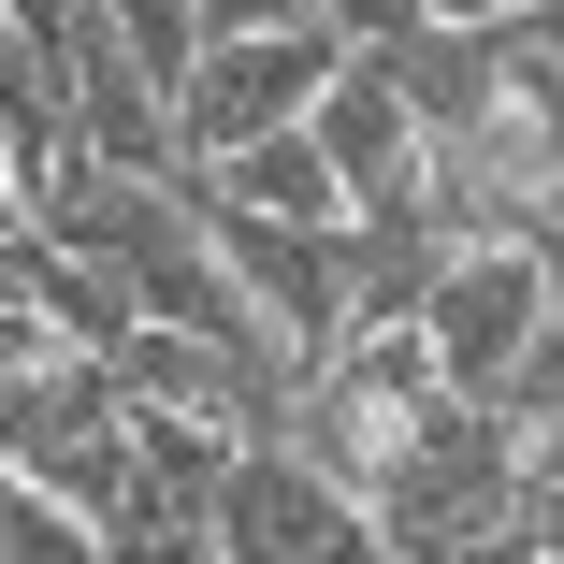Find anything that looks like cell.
<instances>
[{
	"label": "cell",
	"instance_id": "cell-3",
	"mask_svg": "<svg viewBox=\"0 0 564 564\" xmlns=\"http://www.w3.org/2000/svg\"><path fill=\"white\" fill-rule=\"evenodd\" d=\"M203 535H217V564H362V492H333L290 434H232V464H217V492H203Z\"/></svg>",
	"mask_w": 564,
	"mask_h": 564
},
{
	"label": "cell",
	"instance_id": "cell-15",
	"mask_svg": "<svg viewBox=\"0 0 564 564\" xmlns=\"http://www.w3.org/2000/svg\"><path fill=\"white\" fill-rule=\"evenodd\" d=\"M521 247H535V290L564 304V217H521Z\"/></svg>",
	"mask_w": 564,
	"mask_h": 564
},
{
	"label": "cell",
	"instance_id": "cell-7",
	"mask_svg": "<svg viewBox=\"0 0 564 564\" xmlns=\"http://www.w3.org/2000/svg\"><path fill=\"white\" fill-rule=\"evenodd\" d=\"M217 203H247V217H304V232H333L348 217V188H333V160H318V131L304 117H275V131H247V145H217V160H188Z\"/></svg>",
	"mask_w": 564,
	"mask_h": 564
},
{
	"label": "cell",
	"instance_id": "cell-11",
	"mask_svg": "<svg viewBox=\"0 0 564 564\" xmlns=\"http://www.w3.org/2000/svg\"><path fill=\"white\" fill-rule=\"evenodd\" d=\"M101 30H117V44L145 58V87L174 101V73L203 58V0H101Z\"/></svg>",
	"mask_w": 564,
	"mask_h": 564
},
{
	"label": "cell",
	"instance_id": "cell-13",
	"mask_svg": "<svg viewBox=\"0 0 564 564\" xmlns=\"http://www.w3.org/2000/svg\"><path fill=\"white\" fill-rule=\"evenodd\" d=\"M448 564H550V535H535V521H492V535H464Z\"/></svg>",
	"mask_w": 564,
	"mask_h": 564
},
{
	"label": "cell",
	"instance_id": "cell-4",
	"mask_svg": "<svg viewBox=\"0 0 564 564\" xmlns=\"http://www.w3.org/2000/svg\"><path fill=\"white\" fill-rule=\"evenodd\" d=\"M333 58H348V44L304 30V15H275V30H203V58L174 73V160H217V145H247V131L304 117Z\"/></svg>",
	"mask_w": 564,
	"mask_h": 564
},
{
	"label": "cell",
	"instance_id": "cell-17",
	"mask_svg": "<svg viewBox=\"0 0 564 564\" xmlns=\"http://www.w3.org/2000/svg\"><path fill=\"white\" fill-rule=\"evenodd\" d=\"M15 217H30V188H15V145H0V232H15Z\"/></svg>",
	"mask_w": 564,
	"mask_h": 564
},
{
	"label": "cell",
	"instance_id": "cell-14",
	"mask_svg": "<svg viewBox=\"0 0 564 564\" xmlns=\"http://www.w3.org/2000/svg\"><path fill=\"white\" fill-rule=\"evenodd\" d=\"M521 492H564V405H550V420L521 434Z\"/></svg>",
	"mask_w": 564,
	"mask_h": 564
},
{
	"label": "cell",
	"instance_id": "cell-6",
	"mask_svg": "<svg viewBox=\"0 0 564 564\" xmlns=\"http://www.w3.org/2000/svg\"><path fill=\"white\" fill-rule=\"evenodd\" d=\"M304 131H318L333 188H348V217H362V203H405V188H420V145H434V131L405 117V87H391V58H377V44H348V58L318 73Z\"/></svg>",
	"mask_w": 564,
	"mask_h": 564
},
{
	"label": "cell",
	"instance_id": "cell-18",
	"mask_svg": "<svg viewBox=\"0 0 564 564\" xmlns=\"http://www.w3.org/2000/svg\"><path fill=\"white\" fill-rule=\"evenodd\" d=\"M362 564H391V550H377V535H362Z\"/></svg>",
	"mask_w": 564,
	"mask_h": 564
},
{
	"label": "cell",
	"instance_id": "cell-5",
	"mask_svg": "<svg viewBox=\"0 0 564 564\" xmlns=\"http://www.w3.org/2000/svg\"><path fill=\"white\" fill-rule=\"evenodd\" d=\"M535 247L521 232H492V247H448L434 261V290H420V348H434V377L448 391H492V362L535 333Z\"/></svg>",
	"mask_w": 564,
	"mask_h": 564
},
{
	"label": "cell",
	"instance_id": "cell-9",
	"mask_svg": "<svg viewBox=\"0 0 564 564\" xmlns=\"http://www.w3.org/2000/svg\"><path fill=\"white\" fill-rule=\"evenodd\" d=\"M0 564H101V521L30 492V478H0Z\"/></svg>",
	"mask_w": 564,
	"mask_h": 564
},
{
	"label": "cell",
	"instance_id": "cell-1",
	"mask_svg": "<svg viewBox=\"0 0 564 564\" xmlns=\"http://www.w3.org/2000/svg\"><path fill=\"white\" fill-rule=\"evenodd\" d=\"M362 521H377V550H391V564H448L464 535L521 521V434H507L478 391H448V405L405 434V464L362 492Z\"/></svg>",
	"mask_w": 564,
	"mask_h": 564
},
{
	"label": "cell",
	"instance_id": "cell-16",
	"mask_svg": "<svg viewBox=\"0 0 564 564\" xmlns=\"http://www.w3.org/2000/svg\"><path fill=\"white\" fill-rule=\"evenodd\" d=\"M420 15H464V30H492V15H507V0H420Z\"/></svg>",
	"mask_w": 564,
	"mask_h": 564
},
{
	"label": "cell",
	"instance_id": "cell-10",
	"mask_svg": "<svg viewBox=\"0 0 564 564\" xmlns=\"http://www.w3.org/2000/svg\"><path fill=\"white\" fill-rule=\"evenodd\" d=\"M478 405H492L507 434H535V420L564 405V304H535V333H521V348L492 362V391H478Z\"/></svg>",
	"mask_w": 564,
	"mask_h": 564
},
{
	"label": "cell",
	"instance_id": "cell-12",
	"mask_svg": "<svg viewBox=\"0 0 564 564\" xmlns=\"http://www.w3.org/2000/svg\"><path fill=\"white\" fill-rule=\"evenodd\" d=\"M304 15H318L333 44H391V30H420V0H304Z\"/></svg>",
	"mask_w": 564,
	"mask_h": 564
},
{
	"label": "cell",
	"instance_id": "cell-2",
	"mask_svg": "<svg viewBox=\"0 0 564 564\" xmlns=\"http://www.w3.org/2000/svg\"><path fill=\"white\" fill-rule=\"evenodd\" d=\"M0 478H30V492L87 507V521L131 492V405H117L101 348H30L0 377Z\"/></svg>",
	"mask_w": 564,
	"mask_h": 564
},
{
	"label": "cell",
	"instance_id": "cell-8",
	"mask_svg": "<svg viewBox=\"0 0 564 564\" xmlns=\"http://www.w3.org/2000/svg\"><path fill=\"white\" fill-rule=\"evenodd\" d=\"M131 405V391H117ZM217 464H232V420H188V405H131V492L145 507H203Z\"/></svg>",
	"mask_w": 564,
	"mask_h": 564
}]
</instances>
